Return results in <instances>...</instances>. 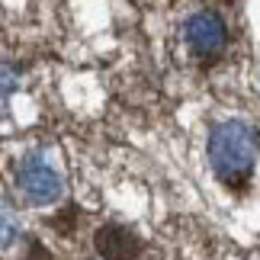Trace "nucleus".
<instances>
[{
    "mask_svg": "<svg viewBox=\"0 0 260 260\" xmlns=\"http://www.w3.org/2000/svg\"><path fill=\"white\" fill-rule=\"evenodd\" d=\"M19 241V218L10 206H0V251L13 247Z\"/></svg>",
    "mask_w": 260,
    "mask_h": 260,
    "instance_id": "obj_5",
    "label": "nucleus"
},
{
    "mask_svg": "<svg viewBox=\"0 0 260 260\" xmlns=\"http://www.w3.org/2000/svg\"><path fill=\"white\" fill-rule=\"evenodd\" d=\"M13 90H16V71L7 68V64H0V103H7V100L13 96Z\"/></svg>",
    "mask_w": 260,
    "mask_h": 260,
    "instance_id": "obj_6",
    "label": "nucleus"
},
{
    "mask_svg": "<svg viewBox=\"0 0 260 260\" xmlns=\"http://www.w3.org/2000/svg\"><path fill=\"white\" fill-rule=\"evenodd\" d=\"M183 39L189 45V52L203 61H212V58L222 55V48L228 45V29L222 23V16L212 13V10H199V13L186 16L183 23Z\"/></svg>",
    "mask_w": 260,
    "mask_h": 260,
    "instance_id": "obj_3",
    "label": "nucleus"
},
{
    "mask_svg": "<svg viewBox=\"0 0 260 260\" xmlns=\"http://www.w3.org/2000/svg\"><path fill=\"white\" fill-rule=\"evenodd\" d=\"M29 260H52L45 254V247H39V244H32V254H29Z\"/></svg>",
    "mask_w": 260,
    "mask_h": 260,
    "instance_id": "obj_7",
    "label": "nucleus"
},
{
    "mask_svg": "<svg viewBox=\"0 0 260 260\" xmlns=\"http://www.w3.org/2000/svg\"><path fill=\"white\" fill-rule=\"evenodd\" d=\"M96 251L103 260H135L142 254V241H138V235L132 228L125 225H103L93 238Z\"/></svg>",
    "mask_w": 260,
    "mask_h": 260,
    "instance_id": "obj_4",
    "label": "nucleus"
},
{
    "mask_svg": "<svg viewBox=\"0 0 260 260\" xmlns=\"http://www.w3.org/2000/svg\"><path fill=\"white\" fill-rule=\"evenodd\" d=\"M260 154V132L244 119H225L209 135V164L232 189H244Z\"/></svg>",
    "mask_w": 260,
    "mask_h": 260,
    "instance_id": "obj_1",
    "label": "nucleus"
},
{
    "mask_svg": "<svg viewBox=\"0 0 260 260\" xmlns=\"http://www.w3.org/2000/svg\"><path fill=\"white\" fill-rule=\"evenodd\" d=\"M16 186H19V193H23L26 203L48 206V203H55V199H61L64 177L45 154H29V157H23V164L16 167Z\"/></svg>",
    "mask_w": 260,
    "mask_h": 260,
    "instance_id": "obj_2",
    "label": "nucleus"
}]
</instances>
